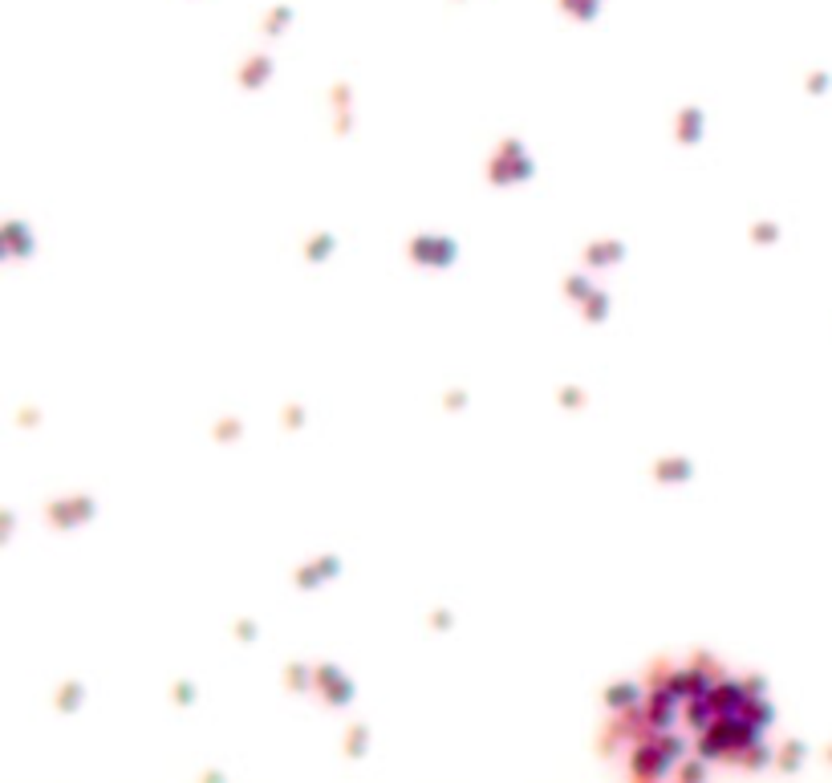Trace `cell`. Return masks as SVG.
Masks as SVG:
<instances>
[{
	"label": "cell",
	"mask_w": 832,
	"mask_h": 783,
	"mask_svg": "<svg viewBox=\"0 0 832 783\" xmlns=\"http://www.w3.org/2000/svg\"><path fill=\"white\" fill-rule=\"evenodd\" d=\"M767 727L771 710L755 686L694 657L625 686L601 743L634 779H674V771L690 779L699 771L755 763Z\"/></svg>",
	"instance_id": "6da1fadb"
}]
</instances>
